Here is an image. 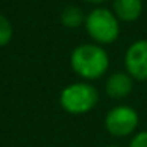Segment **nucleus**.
<instances>
[{
  "label": "nucleus",
  "mask_w": 147,
  "mask_h": 147,
  "mask_svg": "<svg viewBox=\"0 0 147 147\" xmlns=\"http://www.w3.org/2000/svg\"><path fill=\"white\" fill-rule=\"evenodd\" d=\"M71 68L84 79H98L109 67V55L100 45H79L71 52Z\"/></svg>",
  "instance_id": "obj_1"
},
{
  "label": "nucleus",
  "mask_w": 147,
  "mask_h": 147,
  "mask_svg": "<svg viewBox=\"0 0 147 147\" xmlns=\"http://www.w3.org/2000/svg\"><path fill=\"white\" fill-rule=\"evenodd\" d=\"M86 30L96 43L109 45L115 41L120 33V26L115 14L108 8H93L86 16Z\"/></svg>",
  "instance_id": "obj_2"
},
{
  "label": "nucleus",
  "mask_w": 147,
  "mask_h": 147,
  "mask_svg": "<svg viewBox=\"0 0 147 147\" xmlns=\"http://www.w3.org/2000/svg\"><path fill=\"white\" fill-rule=\"evenodd\" d=\"M98 103V90L89 82H74L60 93V105L70 114H86Z\"/></svg>",
  "instance_id": "obj_3"
},
{
  "label": "nucleus",
  "mask_w": 147,
  "mask_h": 147,
  "mask_svg": "<svg viewBox=\"0 0 147 147\" xmlns=\"http://www.w3.org/2000/svg\"><path fill=\"white\" fill-rule=\"evenodd\" d=\"M139 123V115L131 106H115L106 114L105 127L112 136L123 138L131 134Z\"/></svg>",
  "instance_id": "obj_4"
},
{
  "label": "nucleus",
  "mask_w": 147,
  "mask_h": 147,
  "mask_svg": "<svg viewBox=\"0 0 147 147\" xmlns=\"http://www.w3.org/2000/svg\"><path fill=\"white\" fill-rule=\"evenodd\" d=\"M125 68L133 79L147 81V40H136L125 52Z\"/></svg>",
  "instance_id": "obj_5"
},
{
  "label": "nucleus",
  "mask_w": 147,
  "mask_h": 147,
  "mask_svg": "<svg viewBox=\"0 0 147 147\" xmlns=\"http://www.w3.org/2000/svg\"><path fill=\"white\" fill-rule=\"evenodd\" d=\"M105 89H106V93L111 98H115V100L125 98L133 89V78L128 73L117 71V73L111 74L108 78Z\"/></svg>",
  "instance_id": "obj_6"
},
{
  "label": "nucleus",
  "mask_w": 147,
  "mask_h": 147,
  "mask_svg": "<svg viewBox=\"0 0 147 147\" xmlns=\"http://www.w3.org/2000/svg\"><path fill=\"white\" fill-rule=\"evenodd\" d=\"M112 13L119 21L133 22L142 13V0H112Z\"/></svg>",
  "instance_id": "obj_7"
},
{
  "label": "nucleus",
  "mask_w": 147,
  "mask_h": 147,
  "mask_svg": "<svg viewBox=\"0 0 147 147\" xmlns=\"http://www.w3.org/2000/svg\"><path fill=\"white\" fill-rule=\"evenodd\" d=\"M60 21L63 26L67 27H79L82 22H86V16H84L82 10L79 7H74V5H70V7L63 8L60 14Z\"/></svg>",
  "instance_id": "obj_8"
},
{
  "label": "nucleus",
  "mask_w": 147,
  "mask_h": 147,
  "mask_svg": "<svg viewBox=\"0 0 147 147\" xmlns=\"http://www.w3.org/2000/svg\"><path fill=\"white\" fill-rule=\"evenodd\" d=\"M11 36H13V27H11L10 21L3 14H0V46L8 45Z\"/></svg>",
  "instance_id": "obj_9"
},
{
  "label": "nucleus",
  "mask_w": 147,
  "mask_h": 147,
  "mask_svg": "<svg viewBox=\"0 0 147 147\" xmlns=\"http://www.w3.org/2000/svg\"><path fill=\"white\" fill-rule=\"evenodd\" d=\"M130 147H147V130L134 134L130 142Z\"/></svg>",
  "instance_id": "obj_10"
},
{
  "label": "nucleus",
  "mask_w": 147,
  "mask_h": 147,
  "mask_svg": "<svg viewBox=\"0 0 147 147\" xmlns=\"http://www.w3.org/2000/svg\"><path fill=\"white\" fill-rule=\"evenodd\" d=\"M86 2H92V3H103L106 0H86Z\"/></svg>",
  "instance_id": "obj_11"
},
{
  "label": "nucleus",
  "mask_w": 147,
  "mask_h": 147,
  "mask_svg": "<svg viewBox=\"0 0 147 147\" xmlns=\"http://www.w3.org/2000/svg\"><path fill=\"white\" fill-rule=\"evenodd\" d=\"M106 147H119V146H106Z\"/></svg>",
  "instance_id": "obj_12"
}]
</instances>
